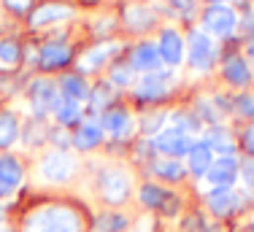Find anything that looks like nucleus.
I'll use <instances>...</instances> for the list:
<instances>
[{"label":"nucleus","instance_id":"39448f33","mask_svg":"<svg viewBox=\"0 0 254 232\" xmlns=\"http://www.w3.org/2000/svg\"><path fill=\"white\" fill-rule=\"evenodd\" d=\"M238 24L235 11H230L227 5H211L203 14V27L208 35H230Z\"/></svg>","mask_w":254,"mask_h":232},{"label":"nucleus","instance_id":"2eb2a0df","mask_svg":"<svg viewBox=\"0 0 254 232\" xmlns=\"http://www.w3.org/2000/svg\"><path fill=\"white\" fill-rule=\"evenodd\" d=\"M100 127L114 138H130L132 135V116L127 111H108L103 116Z\"/></svg>","mask_w":254,"mask_h":232},{"label":"nucleus","instance_id":"4be33fe9","mask_svg":"<svg viewBox=\"0 0 254 232\" xmlns=\"http://www.w3.org/2000/svg\"><path fill=\"white\" fill-rule=\"evenodd\" d=\"M60 92H63L65 97H70V100L81 103L89 97V87L84 84V78L78 76H63V81H60Z\"/></svg>","mask_w":254,"mask_h":232},{"label":"nucleus","instance_id":"dca6fc26","mask_svg":"<svg viewBox=\"0 0 254 232\" xmlns=\"http://www.w3.org/2000/svg\"><path fill=\"white\" fill-rule=\"evenodd\" d=\"M68 59H70V49L65 44H46V46H41V52H38V62H41V68H46V70L63 68Z\"/></svg>","mask_w":254,"mask_h":232},{"label":"nucleus","instance_id":"9d476101","mask_svg":"<svg viewBox=\"0 0 254 232\" xmlns=\"http://www.w3.org/2000/svg\"><path fill=\"white\" fill-rule=\"evenodd\" d=\"M244 200L238 197V192H233L230 186H214L208 192V208L216 213V216H227L235 208H241Z\"/></svg>","mask_w":254,"mask_h":232},{"label":"nucleus","instance_id":"9b49d317","mask_svg":"<svg viewBox=\"0 0 254 232\" xmlns=\"http://www.w3.org/2000/svg\"><path fill=\"white\" fill-rule=\"evenodd\" d=\"M162 65L160 49L154 44H138L130 54V68L132 70H143V73H154Z\"/></svg>","mask_w":254,"mask_h":232},{"label":"nucleus","instance_id":"a878e982","mask_svg":"<svg viewBox=\"0 0 254 232\" xmlns=\"http://www.w3.org/2000/svg\"><path fill=\"white\" fill-rule=\"evenodd\" d=\"M208 149H214V151H219V154H225L230 157V151H233V140H230V135L222 127H211L208 132H205V140H203Z\"/></svg>","mask_w":254,"mask_h":232},{"label":"nucleus","instance_id":"f3484780","mask_svg":"<svg viewBox=\"0 0 254 232\" xmlns=\"http://www.w3.org/2000/svg\"><path fill=\"white\" fill-rule=\"evenodd\" d=\"M114 52H119V44H100L95 46L92 52H87L81 59H78V68H81V73H92L98 70L103 62H106L108 57H111Z\"/></svg>","mask_w":254,"mask_h":232},{"label":"nucleus","instance_id":"473e14b6","mask_svg":"<svg viewBox=\"0 0 254 232\" xmlns=\"http://www.w3.org/2000/svg\"><path fill=\"white\" fill-rule=\"evenodd\" d=\"M30 3H33V0H5V5H8L11 11H16V14L27 11V8H30Z\"/></svg>","mask_w":254,"mask_h":232},{"label":"nucleus","instance_id":"c9c22d12","mask_svg":"<svg viewBox=\"0 0 254 232\" xmlns=\"http://www.w3.org/2000/svg\"><path fill=\"white\" fill-rule=\"evenodd\" d=\"M132 232H152V222H149V219H143V222L135 224V230H132Z\"/></svg>","mask_w":254,"mask_h":232},{"label":"nucleus","instance_id":"b1692460","mask_svg":"<svg viewBox=\"0 0 254 232\" xmlns=\"http://www.w3.org/2000/svg\"><path fill=\"white\" fill-rule=\"evenodd\" d=\"M152 173L157 175V178H162V181H181L184 178V168L176 162V160H157L152 162Z\"/></svg>","mask_w":254,"mask_h":232},{"label":"nucleus","instance_id":"393cba45","mask_svg":"<svg viewBox=\"0 0 254 232\" xmlns=\"http://www.w3.org/2000/svg\"><path fill=\"white\" fill-rule=\"evenodd\" d=\"M16 135H19V121H16V116L3 111L0 114V149H8L16 140Z\"/></svg>","mask_w":254,"mask_h":232},{"label":"nucleus","instance_id":"6ab92c4d","mask_svg":"<svg viewBox=\"0 0 254 232\" xmlns=\"http://www.w3.org/2000/svg\"><path fill=\"white\" fill-rule=\"evenodd\" d=\"M100 140H103V127L95 124V121H84L73 135V146L81 151H89V149H95Z\"/></svg>","mask_w":254,"mask_h":232},{"label":"nucleus","instance_id":"e433bc0d","mask_svg":"<svg viewBox=\"0 0 254 232\" xmlns=\"http://www.w3.org/2000/svg\"><path fill=\"white\" fill-rule=\"evenodd\" d=\"M244 175H246V184L254 186V165H246V168H244Z\"/></svg>","mask_w":254,"mask_h":232},{"label":"nucleus","instance_id":"f704fd0d","mask_svg":"<svg viewBox=\"0 0 254 232\" xmlns=\"http://www.w3.org/2000/svg\"><path fill=\"white\" fill-rule=\"evenodd\" d=\"M244 149L249 151V154H254V127H249V130L244 132Z\"/></svg>","mask_w":254,"mask_h":232},{"label":"nucleus","instance_id":"a211bd4d","mask_svg":"<svg viewBox=\"0 0 254 232\" xmlns=\"http://www.w3.org/2000/svg\"><path fill=\"white\" fill-rule=\"evenodd\" d=\"M187 160H190L192 175H205L211 170V165H214V154H211V149L205 143H192Z\"/></svg>","mask_w":254,"mask_h":232},{"label":"nucleus","instance_id":"7c9ffc66","mask_svg":"<svg viewBox=\"0 0 254 232\" xmlns=\"http://www.w3.org/2000/svg\"><path fill=\"white\" fill-rule=\"evenodd\" d=\"M108 100H111V89H108L106 84H100V87L95 89V95H92V106L95 108H103Z\"/></svg>","mask_w":254,"mask_h":232},{"label":"nucleus","instance_id":"6e6552de","mask_svg":"<svg viewBox=\"0 0 254 232\" xmlns=\"http://www.w3.org/2000/svg\"><path fill=\"white\" fill-rule=\"evenodd\" d=\"M168 89H171V76L154 70V73H146V76L138 81L135 95L141 97V100H160V97L168 95Z\"/></svg>","mask_w":254,"mask_h":232},{"label":"nucleus","instance_id":"c85d7f7f","mask_svg":"<svg viewBox=\"0 0 254 232\" xmlns=\"http://www.w3.org/2000/svg\"><path fill=\"white\" fill-rule=\"evenodd\" d=\"M19 62V46L14 44V41H3L0 44V65H5V68H11V65Z\"/></svg>","mask_w":254,"mask_h":232},{"label":"nucleus","instance_id":"423d86ee","mask_svg":"<svg viewBox=\"0 0 254 232\" xmlns=\"http://www.w3.org/2000/svg\"><path fill=\"white\" fill-rule=\"evenodd\" d=\"M154 146H157V151H160V154L168 157V160H176V157H181V154H190L192 140H190L187 132L176 130V127H168L165 132H160V135H157Z\"/></svg>","mask_w":254,"mask_h":232},{"label":"nucleus","instance_id":"f03ea898","mask_svg":"<svg viewBox=\"0 0 254 232\" xmlns=\"http://www.w3.org/2000/svg\"><path fill=\"white\" fill-rule=\"evenodd\" d=\"M187 57L195 70H208L216 59V44L205 30H192L187 41Z\"/></svg>","mask_w":254,"mask_h":232},{"label":"nucleus","instance_id":"4468645a","mask_svg":"<svg viewBox=\"0 0 254 232\" xmlns=\"http://www.w3.org/2000/svg\"><path fill=\"white\" fill-rule=\"evenodd\" d=\"M68 16H73V8H70V5L46 3V5H41V8L30 16V24H33V27H49V24H57V22L68 19Z\"/></svg>","mask_w":254,"mask_h":232},{"label":"nucleus","instance_id":"5701e85b","mask_svg":"<svg viewBox=\"0 0 254 232\" xmlns=\"http://www.w3.org/2000/svg\"><path fill=\"white\" fill-rule=\"evenodd\" d=\"M78 114H81V106H78L76 100H70V97L60 95L57 97V106H54V116H57L60 124H73L78 119Z\"/></svg>","mask_w":254,"mask_h":232},{"label":"nucleus","instance_id":"0eeeda50","mask_svg":"<svg viewBox=\"0 0 254 232\" xmlns=\"http://www.w3.org/2000/svg\"><path fill=\"white\" fill-rule=\"evenodd\" d=\"M238 175H241L238 160L235 157H219V160H214L211 170L205 173V178L211 181V186H230V184H235Z\"/></svg>","mask_w":254,"mask_h":232},{"label":"nucleus","instance_id":"ddd939ff","mask_svg":"<svg viewBox=\"0 0 254 232\" xmlns=\"http://www.w3.org/2000/svg\"><path fill=\"white\" fill-rule=\"evenodd\" d=\"M22 178H25V170H22L19 160H14L8 154L0 157V194H11L22 184Z\"/></svg>","mask_w":254,"mask_h":232},{"label":"nucleus","instance_id":"cd10ccee","mask_svg":"<svg viewBox=\"0 0 254 232\" xmlns=\"http://www.w3.org/2000/svg\"><path fill=\"white\" fill-rule=\"evenodd\" d=\"M125 19H127V27H132V30H143V27H149V24L154 22V16L149 14L146 8H141V5H132V8H127Z\"/></svg>","mask_w":254,"mask_h":232},{"label":"nucleus","instance_id":"1a4fd4ad","mask_svg":"<svg viewBox=\"0 0 254 232\" xmlns=\"http://www.w3.org/2000/svg\"><path fill=\"white\" fill-rule=\"evenodd\" d=\"M157 49H160L162 62L171 65V68L181 65V59H184V41H181V35L176 33V30H162Z\"/></svg>","mask_w":254,"mask_h":232},{"label":"nucleus","instance_id":"72a5a7b5","mask_svg":"<svg viewBox=\"0 0 254 232\" xmlns=\"http://www.w3.org/2000/svg\"><path fill=\"white\" fill-rule=\"evenodd\" d=\"M165 119H168L165 114H157V116H152V119H146V127H143V130H146V132H154V130H157V127H160Z\"/></svg>","mask_w":254,"mask_h":232},{"label":"nucleus","instance_id":"2f4dec72","mask_svg":"<svg viewBox=\"0 0 254 232\" xmlns=\"http://www.w3.org/2000/svg\"><path fill=\"white\" fill-rule=\"evenodd\" d=\"M238 111L244 116H252V119H254V95L241 97V100H238Z\"/></svg>","mask_w":254,"mask_h":232},{"label":"nucleus","instance_id":"20e7f679","mask_svg":"<svg viewBox=\"0 0 254 232\" xmlns=\"http://www.w3.org/2000/svg\"><path fill=\"white\" fill-rule=\"evenodd\" d=\"M76 173V160L68 151H49V154L41 160V175L52 184H63L70 181Z\"/></svg>","mask_w":254,"mask_h":232},{"label":"nucleus","instance_id":"c756f323","mask_svg":"<svg viewBox=\"0 0 254 232\" xmlns=\"http://www.w3.org/2000/svg\"><path fill=\"white\" fill-rule=\"evenodd\" d=\"M130 81H132V68H127V65H117V68L111 70V84H117V87H127Z\"/></svg>","mask_w":254,"mask_h":232},{"label":"nucleus","instance_id":"412c9836","mask_svg":"<svg viewBox=\"0 0 254 232\" xmlns=\"http://www.w3.org/2000/svg\"><path fill=\"white\" fill-rule=\"evenodd\" d=\"M141 203L149 205V208H154V211H162V208H168V205H176L173 197H171V192H165L162 186H152V184H146L141 189Z\"/></svg>","mask_w":254,"mask_h":232},{"label":"nucleus","instance_id":"f8f14e48","mask_svg":"<svg viewBox=\"0 0 254 232\" xmlns=\"http://www.w3.org/2000/svg\"><path fill=\"white\" fill-rule=\"evenodd\" d=\"M57 87H54L52 81H35L33 84V89H30V100H33V108H35V114H49L54 111V106H57Z\"/></svg>","mask_w":254,"mask_h":232},{"label":"nucleus","instance_id":"ea45409f","mask_svg":"<svg viewBox=\"0 0 254 232\" xmlns=\"http://www.w3.org/2000/svg\"><path fill=\"white\" fill-rule=\"evenodd\" d=\"M211 3H222V0H211Z\"/></svg>","mask_w":254,"mask_h":232},{"label":"nucleus","instance_id":"58836bf2","mask_svg":"<svg viewBox=\"0 0 254 232\" xmlns=\"http://www.w3.org/2000/svg\"><path fill=\"white\" fill-rule=\"evenodd\" d=\"M0 232H11V230L8 227H0Z\"/></svg>","mask_w":254,"mask_h":232},{"label":"nucleus","instance_id":"aec40b11","mask_svg":"<svg viewBox=\"0 0 254 232\" xmlns=\"http://www.w3.org/2000/svg\"><path fill=\"white\" fill-rule=\"evenodd\" d=\"M225 78L233 87H246V84L252 81V70L249 65H246L244 57H230L225 62Z\"/></svg>","mask_w":254,"mask_h":232},{"label":"nucleus","instance_id":"7ed1b4c3","mask_svg":"<svg viewBox=\"0 0 254 232\" xmlns=\"http://www.w3.org/2000/svg\"><path fill=\"white\" fill-rule=\"evenodd\" d=\"M98 189H100V197L111 205H119L127 200L130 194V175L119 168H106L98 178Z\"/></svg>","mask_w":254,"mask_h":232},{"label":"nucleus","instance_id":"4c0bfd02","mask_svg":"<svg viewBox=\"0 0 254 232\" xmlns=\"http://www.w3.org/2000/svg\"><path fill=\"white\" fill-rule=\"evenodd\" d=\"M173 3H176L179 8H190V5H192V0H173Z\"/></svg>","mask_w":254,"mask_h":232},{"label":"nucleus","instance_id":"f257e3e1","mask_svg":"<svg viewBox=\"0 0 254 232\" xmlns=\"http://www.w3.org/2000/svg\"><path fill=\"white\" fill-rule=\"evenodd\" d=\"M22 232H81L78 216L63 205H46L27 216Z\"/></svg>","mask_w":254,"mask_h":232},{"label":"nucleus","instance_id":"bb28decb","mask_svg":"<svg viewBox=\"0 0 254 232\" xmlns=\"http://www.w3.org/2000/svg\"><path fill=\"white\" fill-rule=\"evenodd\" d=\"M127 227V219L122 213H103L92 224V232H122Z\"/></svg>","mask_w":254,"mask_h":232}]
</instances>
